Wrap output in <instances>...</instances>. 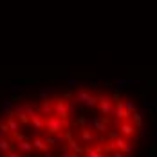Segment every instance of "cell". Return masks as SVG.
Segmentation results:
<instances>
[{
    "mask_svg": "<svg viewBox=\"0 0 157 157\" xmlns=\"http://www.w3.org/2000/svg\"><path fill=\"white\" fill-rule=\"evenodd\" d=\"M130 119H132V123L136 125L137 130H143V116L137 112V110H136L134 114H130Z\"/></svg>",
    "mask_w": 157,
    "mask_h": 157,
    "instance_id": "8",
    "label": "cell"
},
{
    "mask_svg": "<svg viewBox=\"0 0 157 157\" xmlns=\"http://www.w3.org/2000/svg\"><path fill=\"white\" fill-rule=\"evenodd\" d=\"M98 109H99V114L101 116H112V110H114V101H112V96L107 94V92H98Z\"/></svg>",
    "mask_w": 157,
    "mask_h": 157,
    "instance_id": "4",
    "label": "cell"
},
{
    "mask_svg": "<svg viewBox=\"0 0 157 157\" xmlns=\"http://www.w3.org/2000/svg\"><path fill=\"white\" fill-rule=\"evenodd\" d=\"M74 105H85L87 109H94L96 105H98V96L92 94V92H89V90H85V89H81L76 92V96L71 99Z\"/></svg>",
    "mask_w": 157,
    "mask_h": 157,
    "instance_id": "3",
    "label": "cell"
},
{
    "mask_svg": "<svg viewBox=\"0 0 157 157\" xmlns=\"http://www.w3.org/2000/svg\"><path fill=\"white\" fill-rule=\"evenodd\" d=\"M67 128H71V121L69 119H62V117H58L54 114L44 116V134L58 136V134H63Z\"/></svg>",
    "mask_w": 157,
    "mask_h": 157,
    "instance_id": "1",
    "label": "cell"
},
{
    "mask_svg": "<svg viewBox=\"0 0 157 157\" xmlns=\"http://www.w3.org/2000/svg\"><path fill=\"white\" fill-rule=\"evenodd\" d=\"M78 139L83 146H89V144H92V143L98 141V134H96L94 130H90L89 126H81V128H79Z\"/></svg>",
    "mask_w": 157,
    "mask_h": 157,
    "instance_id": "6",
    "label": "cell"
},
{
    "mask_svg": "<svg viewBox=\"0 0 157 157\" xmlns=\"http://www.w3.org/2000/svg\"><path fill=\"white\" fill-rule=\"evenodd\" d=\"M109 157H126V155L121 152V150H112V152L109 154Z\"/></svg>",
    "mask_w": 157,
    "mask_h": 157,
    "instance_id": "10",
    "label": "cell"
},
{
    "mask_svg": "<svg viewBox=\"0 0 157 157\" xmlns=\"http://www.w3.org/2000/svg\"><path fill=\"white\" fill-rule=\"evenodd\" d=\"M52 114L62 117V119H69L71 121V114H69V101L65 98H54L52 99Z\"/></svg>",
    "mask_w": 157,
    "mask_h": 157,
    "instance_id": "5",
    "label": "cell"
},
{
    "mask_svg": "<svg viewBox=\"0 0 157 157\" xmlns=\"http://www.w3.org/2000/svg\"><path fill=\"white\" fill-rule=\"evenodd\" d=\"M123 109L128 112V114H134L136 112V103H134V99H123Z\"/></svg>",
    "mask_w": 157,
    "mask_h": 157,
    "instance_id": "9",
    "label": "cell"
},
{
    "mask_svg": "<svg viewBox=\"0 0 157 157\" xmlns=\"http://www.w3.org/2000/svg\"><path fill=\"white\" fill-rule=\"evenodd\" d=\"M29 125H33V130L34 132H44V116L40 112H36V109L29 116Z\"/></svg>",
    "mask_w": 157,
    "mask_h": 157,
    "instance_id": "7",
    "label": "cell"
},
{
    "mask_svg": "<svg viewBox=\"0 0 157 157\" xmlns=\"http://www.w3.org/2000/svg\"><path fill=\"white\" fill-rule=\"evenodd\" d=\"M110 123H112V119L109 116H92L90 119H87V126L90 130H94L96 134H105L110 128Z\"/></svg>",
    "mask_w": 157,
    "mask_h": 157,
    "instance_id": "2",
    "label": "cell"
}]
</instances>
